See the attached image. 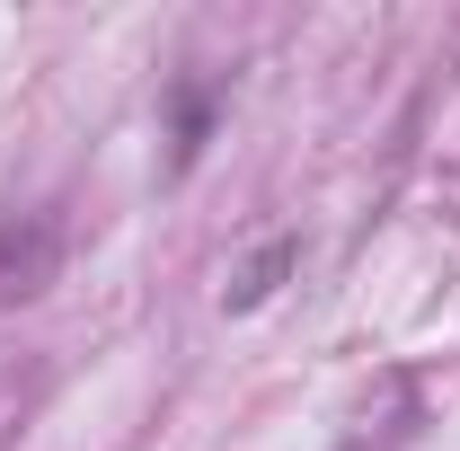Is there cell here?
Returning <instances> with one entry per match:
<instances>
[{
  "instance_id": "obj_1",
  "label": "cell",
  "mask_w": 460,
  "mask_h": 451,
  "mask_svg": "<svg viewBox=\"0 0 460 451\" xmlns=\"http://www.w3.org/2000/svg\"><path fill=\"white\" fill-rule=\"evenodd\" d=\"M54 275H62V213H54V204L0 213V310L36 301Z\"/></svg>"
},
{
  "instance_id": "obj_2",
  "label": "cell",
  "mask_w": 460,
  "mask_h": 451,
  "mask_svg": "<svg viewBox=\"0 0 460 451\" xmlns=\"http://www.w3.org/2000/svg\"><path fill=\"white\" fill-rule=\"evenodd\" d=\"M292 257H301V248H292V239H275V248H266V257H257V266H239V283H230L222 301H230V310H257V301H266V292H275V275H284Z\"/></svg>"
},
{
  "instance_id": "obj_3",
  "label": "cell",
  "mask_w": 460,
  "mask_h": 451,
  "mask_svg": "<svg viewBox=\"0 0 460 451\" xmlns=\"http://www.w3.org/2000/svg\"><path fill=\"white\" fill-rule=\"evenodd\" d=\"M204 133H213V89H177V169H195Z\"/></svg>"
}]
</instances>
